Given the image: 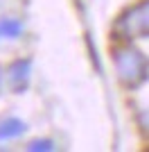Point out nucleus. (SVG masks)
Returning <instances> with one entry per match:
<instances>
[{"label": "nucleus", "instance_id": "1", "mask_svg": "<svg viewBox=\"0 0 149 152\" xmlns=\"http://www.w3.org/2000/svg\"><path fill=\"white\" fill-rule=\"evenodd\" d=\"M113 68L124 89H138L149 77V59L136 45L124 43L113 50Z\"/></svg>", "mask_w": 149, "mask_h": 152}, {"label": "nucleus", "instance_id": "2", "mask_svg": "<svg viewBox=\"0 0 149 152\" xmlns=\"http://www.w3.org/2000/svg\"><path fill=\"white\" fill-rule=\"evenodd\" d=\"M113 34L124 41L149 39V0H140L136 5L127 7L115 20Z\"/></svg>", "mask_w": 149, "mask_h": 152}, {"label": "nucleus", "instance_id": "3", "mask_svg": "<svg viewBox=\"0 0 149 152\" xmlns=\"http://www.w3.org/2000/svg\"><path fill=\"white\" fill-rule=\"evenodd\" d=\"M30 70H32V61L30 59H16L9 64L7 68V84L14 93H23L30 84Z\"/></svg>", "mask_w": 149, "mask_h": 152}, {"label": "nucleus", "instance_id": "4", "mask_svg": "<svg viewBox=\"0 0 149 152\" xmlns=\"http://www.w3.org/2000/svg\"><path fill=\"white\" fill-rule=\"evenodd\" d=\"M27 132V123L20 118H5L0 121V141H14Z\"/></svg>", "mask_w": 149, "mask_h": 152}, {"label": "nucleus", "instance_id": "5", "mask_svg": "<svg viewBox=\"0 0 149 152\" xmlns=\"http://www.w3.org/2000/svg\"><path fill=\"white\" fill-rule=\"evenodd\" d=\"M23 34V23L18 18H0V37L18 39Z\"/></svg>", "mask_w": 149, "mask_h": 152}, {"label": "nucleus", "instance_id": "6", "mask_svg": "<svg viewBox=\"0 0 149 152\" xmlns=\"http://www.w3.org/2000/svg\"><path fill=\"white\" fill-rule=\"evenodd\" d=\"M27 150L32 152H43V150H54V141H50V139H36V141H32L30 145H27Z\"/></svg>", "mask_w": 149, "mask_h": 152}, {"label": "nucleus", "instance_id": "7", "mask_svg": "<svg viewBox=\"0 0 149 152\" xmlns=\"http://www.w3.org/2000/svg\"><path fill=\"white\" fill-rule=\"evenodd\" d=\"M0 86H2V73H0Z\"/></svg>", "mask_w": 149, "mask_h": 152}]
</instances>
